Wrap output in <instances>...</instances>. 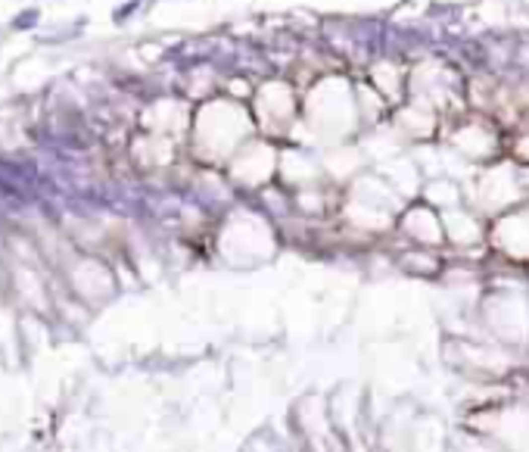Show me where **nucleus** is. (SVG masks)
I'll use <instances>...</instances> for the list:
<instances>
[{
  "label": "nucleus",
  "instance_id": "nucleus-1",
  "mask_svg": "<svg viewBox=\"0 0 529 452\" xmlns=\"http://www.w3.org/2000/svg\"><path fill=\"white\" fill-rule=\"evenodd\" d=\"M34 19H38V9H25V13H19V16L13 19V25H16V28H31Z\"/></svg>",
  "mask_w": 529,
  "mask_h": 452
}]
</instances>
